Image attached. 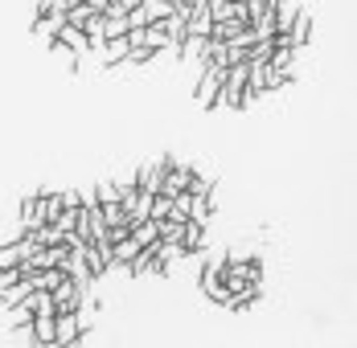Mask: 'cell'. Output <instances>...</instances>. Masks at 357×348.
I'll list each match as a JSON object with an SVG mask.
<instances>
[{"mask_svg": "<svg viewBox=\"0 0 357 348\" xmlns=\"http://www.w3.org/2000/svg\"><path fill=\"white\" fill-rule=\"evenodd\" d=\"M222 78H226V66L218 62H197V78H193V103L202 111H214L218 90H222Z\"/></svg>", "mask_w": 357, "mask_h": 348, "instance_id": "obj_1", "label": "cell"}, {"mask_svg": "<svg viewBox=\"0 0 357 348\" xmlns=\"http://www.w3.org/2000/svg\"><path fill=\"white\" fill-rule=\"evenodd\" d=\"M214 106H230V111L247 106V62H230L226 66V78H222V90H218Z\"/></svg>", "mask_w": 357, "mask_h": 348, "instance_id": "obj_2", "label": "cell"}, {"mask_svg": "<svg viewBox=\"0 0 357 348\" xmlns=\"http://www.w3.org/2000/svg\"><path fill=\"white\" fill-rule=\"evenodd\" d=\"M82 295H86V291H82V287H78V283H74V278L66 275V271H62V278H58V283L50 287L54 312H82Z\"/></svg>", "mask_w": 357, "mask_h": 348, "instance_id": "obj_3", "label": "cell"}, {"mask_svg": "<svg viewBox=\"0 0 357 348\" xmlns=\"http://www.w3.org/2000/svg\"><path fill=\"white\" fill-rule=\"evenodd\" d=\"M82 332V315L78 312H54V348H66Z\"/></svg>", "mask_w": 357, "mask_h": 348, "instance_id": "obj_4", "label": "cell"}, {"mask_svg": "<svg viewBox=\"0 0 357 348\" xmlns=\"http://www.w3.org/2000/svg\"><path fill=\"white\" fill-rule=\"evenodd\" d=\"M54 37H58V41H62L66 49H74L78 58H86V54H91V41H86V33H82L78 25H66V21H62V29H58Z\"/></svg>", "mask_w": 357, "mask_h": 348, "instance_id": "obj_5", "label": "cell"}, {"mask_svg": "<svg viewBox=\"0 0 357 348\" xmlns=\"http://www.w3.org/2000/svg\"><path fill=\"white\" fill-rule=\"evenodd\" d=\"M37 226H45V213H41V193H29L25 201H21V230L29 234Z\"/></svg>", "mask_w": 357, "mask_h": 348, "instance_id": "obj_6", "label": "cell"}, {"mask_svg": "<svg viewBox=\"0 0 357 348\" xmlns=\"http://www.w3.org/2000/svg\"><path fill=\"white\" fill-rule=\"evenodd\" d=\"M29 340L54 348V315H33V319H29Z\"/></svg>", "mask_w": 357, "mask_h": 348, "instance_id": "obj_7", "label": "cell"}, {"mask_svg": "<svg viewBox=\"0 0 357 348\" xmlns=\"http://www.w3.org/2000/svg\"><path fill=\"white\" fill-rule=\"evenodd\" d=\"M29 275H21L17 283H8V287H0V308H13V303H21L25 295H29Z\"/></svg>", "mask_w": 357, "mask_h": 348, "instance_id": "obj_8", "label": "cell"}, {"mask_svg": "<svg viewBox=\"0 0 357 348\" xmlns=\"http://www.w3.org/2000/svg\"><path fill=\"white\" fill-rule=\"evenodd\" d=\"M82 33H86V41H91V49L99 54V45L107 41V29H103V13H91V17H86V25H82Z\"/></svg>", "mask_w": 357, "mask_h": 348, "instance_id": "obj_9", "label": "cell"}, {"mask_svg": "<svg viewBox=\"0 0 357 348\" xmlns=\"http://www.w3.org/2000/svg\"><path fill=\"white\" fill-rule=\"evenodd\" d=\"M91 13H95V8H91V4H86V0H82V4H70V8H66V25H78V29H82V25H86V17H91Z\"/></svg>", "mask_w": 357, "mask_h": 348, "instance_id": "obj_10", "label": "cell"}, {"mask_svg": "<svg viewBox=\"0 0 357 348\" xmlns=\"http://www.w3.org/2000/svg\"><path fill=\"white\" fill-rule=\"evenodd\" d=\"M210 189H214V180H210V176H202V173H193V168H189L185 193H210Z\"/></svg>", "mask_w": 357, "mask_h": 348, "instance_id": "obj_11", "label": "cell"}, {"mask_svg": "<svg viewBox=\"0 0 357 348\" xmlns=\"http://www.w3.org/2000/svg\"><path fill=\"white\" fill-rule=\"evenodd\" d=\"M29 319H33V312L25 303H13V328L17 332H29Z\"/></svg>", "mask_w": 357, "mask_h": 348, "instance_id": "obj_12", "label": "cell"}, {"mask_svg": "<svg viewBox=\"0 0 357 348\" xmlns=\"http://www.w3.org/2000/svg\"><path fill=\"white\" fill-rule=\"evenodd\" d=\"M103 29H107V37H123L128 33V17H107L103 13Z\"/></svg>", "mask_w": 357, "mask_h": 348, "instance_id": "obj_13", "label": "cell"}]
</instances>
